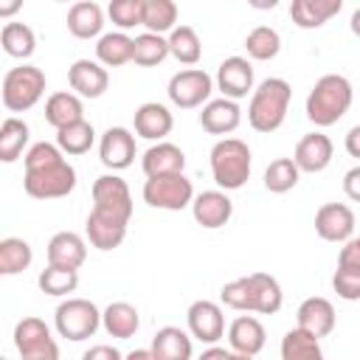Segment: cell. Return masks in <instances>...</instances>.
I'll return each mask as SVG.
<instances>
[{"mask_svg":"<svg viewBox=\"0 0 360 360\" xmlns=\"http://www.w3.org/2000/svg\"><path fill=\"white\" fill-rule=\"evenodd\" d=\"M110 20L118 25V31H129L135 25H141V14H143V0H112L107 6Z\"/></svg>","mask_w":360,"mask_h":360,"instance_id":"43","label":"cell"},{"mask_svg":"<svg viewBox=\"0 0 360 360\" xmlns=\"http://www.w3.org/2000/svg\"><path fill=\"white\" fill-rule=\"evenodd\" d=\"M84 233H87V242L96 248V250H112L124 242L127 236V225L124 222H115L110 217H101L96 211L87 214V222H84Z\"/></svg>","mask_w":360,"mask_h":360,"instance_id":"30","label":"cell"},{"mask_svg":"<svg viewBox=\"0 0 360 360\" xmlns=\"http://www.w3.org/2000/svg\"><path fill=\"white\" fill-rule=\"evenodd\" d=\"M82 118H84V104H82L79 96H73L68 90H59V93L48 96V101H45V121L53 129L70 127V124H76Z\"/></svg>","mask_w":360,"mask_h":360,"instance_id":"29","label":"cell"},{"mask_svg":"<svg viewBox=\"0 0 360 360\" xmlns=\"http://www.w3.org/2000/svg\"><path fill=\"white\" fill-rule=\"evenodd\" d=\"M37 284L45 295H53V298H62V295H70L76 292L79 287V273L76 270H65V267H45L39 276H37Z\"/></svg>","mask_w":360,"mask_h":360,"instance_id":"42","label":"cell"},{"mask_svg":"<svg viewBox=\"0 0 360 360\" xmlns=\"http://www.w3.org/2000/svg\"><path fill=\"white\" fill-rule=\"evenodd\" d=\"M22 163H25L22 188L34 200H62L76 188V169L65 160L56 143L48 141L31 143Z\"/></svg>","mask_w":360,"mask_h":360,"instance_id":"1","label":"cell"},{"mask_svg":"<svg viewBox=\"0 0 360 360\" xmlns=\"http://www.w3.org/2000/svg\"><path fill=\"white\" fill-rule=\"evenodd\" d=\"M169 56V45H166V37H158V34H138L132 37V62L141 65V68H155L160 65L163 59Z\"/></svg>","mask_w":360,"mask_h":360,"instance_id":"40","label":"cell"},{"mask_svg":"<svg viewBox=\"0 0 360 360\" xmlns=\"http://www.w3.org/2000/svg\"><path fill=\"white\" fill-rule=\"evenodd\" d=\"M340 8H343V0H292L290 17L298 28L312 31L326 25L335 14H340Z\"/></svg>","mask_w":360,"mask_h":360,"instance_id":"26","label":"cell"},{"mask_svg":"<svg viewBox=\"0 0 360 360\" xmlns=\"http://www.w3.org/2000/svg\"><path fill=\"white\" fill-rule=\"evenodd\" d=\"M132 124H135V135H138V138H146V141L158 143V141H163V138L172 132L174 115L169 112L166 104L146 101V104H141V107L135 110V121H132Z\"/></svg>","mask_w":360,"mask_h":360,"instance_id":"23","label":"cell"},{"mask_svg":"<svg viewBox=\"0 0 360 360\" xmlns=\"http://www.w3.org/2000/svg\"><path fill=\"white\" fill-rule=\"evenodd\" d=\"M0 48L14 59H28L37 51V37L25 22H6L0 31Z\"/></svg>","mask_w":360,"mask_h":360,"instance_id":"35","label":"cell"},{"mask_svg":"<svg viewBox=\"0 0 360 360\" xmlns=\"http://www.w3.org/2000/svg\"><path fill=\"white\" fill-rule=\"evenodd\" d=\"M22 8V0H0V20H11Z\"/></svg>","mask_w":360,"mask_h":360,"instance_id":"50","label":"cell"},{"mask_svg":"<svg viewBox=\"0 0 360 360\" xmlns=\"http://www.w3.org/2000/svg\"><path fill=\"white\" fill-rule=\"evenodd\" d=\"M211 90H214V79L202 68H186L169 79L166 96L174 107L194 110V107H202L205 101H211Z\"/></svg>","mask_w":360,"mask_h":360,"instance_id":"10","label":"cell"},{"mask_svg":"<svg viewBox=\"0 0 360 360\" xmlns=\"http://www.w3.org/2000/svg\"><path fill=\"white\" fill-rule=\"evenodd\" d=\"M141 169L146 177H166V174H183L186 169V152L169 141H158L152 143L143 158H141Z\"/></svg>","mask_w":360,"mask_h":360,"instance_id":"21","label":"cell"},{"mask_svg":"<svg viewBox=\"0 0 360 360\" xmlns=\"http://www.w3.org/2000/svg\"><path fill=\"white\" fill-rule=\"evenodd\" d=\"M346 152L352 158H360V127H352L346 132Z\"/></svg>","mask_w":360,"mask_h":360,"instance_id":"49","label":"cell"},{"mask_svg":"<svg viewBox=\"0 0 360 360\" xmlns=\"http://www.w3.org/2000/svg\"><path fill=\"white\" fill-rule=\"evenodd\" d=\"M217 90L222 98L239 101L248 93H253V65L245 56H228L217 68Z\"/></svg>","mask_w":360,"mask_h":360,"instance_id":"14","label":"cell"},{"mask_svg":"<svg viewBox=\"0 0 360 360\" xmlns=\"http://www.w3.org/2000/svg\"><path fill=\"white\" fill-rule=\"evenodd\" d=\"M101 326L110 338H118V340H127L138 332L141 326V315L138 309L129 304V301H112L107 304V309L101 312Z\"/></svg>","mask_w":360,"mask_h":360,"instance_id":"28","label":"cell"},{"mask_svg":"<svg viewBox=\"0 0 360 360\" xmlns=\"http://www.w3.org/2000/svg\"><path fill=\"white\" fill-rule=\"evenodd\" d=\"M228 360H253V357H248V354H233V352H231V357H228Z\"/></svg>","mask_w":360,"mask_h":360,"instance_id":"53","label":"cell"},{"mask_svg":"<svg viewBox=\"0 0 360 360\" xmlns=\"http://www.w3.org/2000/svg\"><path fill=\"white\" fill-rule=\"evenodd\" d=\"M124 360H155L149 349H132L129 354H124Z\"/></svg>","mask_w":360,"mask_h":360,"instance_id":"52","label":"cell"},{"mask_svg":"<svg viewBox=\"0 0 360 360\" xmlns=\"http://www.w3.org/2000/svg\"><path fill=\"white\" fill-rule=\"evenodd\" d=\"M53 326L59 338H68L73 343L87 340L101 326V309L87 298H65L53 312Z\"/></svg>","mask_w":360,"mask_h":360,"instance_id":"6","label":"cell"},{"mask_svg":"<svg viewBox=\"0 0 360 360\" xmlns=\"http://www.w3.org/2000/svg\"><path fill=\"white\" fill-rule=\"evenodd\" d=\"M186 323H188V335L197 338L200 343H208V346H217V340L225 335L222 307L217 301H208V298H200L188 307Z\"/></svg>","mask_w":360,"mask_h":360,"instance_id":"11","label":"cell"},{"mask_svg":"<svg viewBox=\"0 0 360 360\" xmlns=\"http://www.w3.org/2000/svg\"><path fill=\"white\" fill-rule=\"evenodd\" d=\"M245 51L250 59L256 62H267V59H276L278 51H281V37L276 28L270 25H256L248 37H245Z\"/></svg>","mask_w":360,"mask_h":360,"instance_id":"39","label":"cell"},{"mask_svg":"<svg viewBox=\"0 0 360 360\" xmlns=\"http://www.w3.org/2000/svg\"><path fill=\"white\" fill-rule=\"evenodd\" d=\"M149 352L155 360H191V354H194L191 335L180 326H163L155 332Z\"/></svg>","mask_w":360,"mask_h":360,"instance_id":"25","label":"cell"},{"mask_svg":"<svg viewBox=\"0 0 360 360\" xmlns=\"http://www.w3.org/2000/svg\"><path fill=\"white\" fill-rule=\"evenodd\" d=\"M228 357H231L228 349H222V346H208L197 360H228Z\"/></svg>","mask_w":360,"mask_h":360,"instance_id":"51","label":"cell"},{"mask_svg":"<svg viewBox=\"0 0 360 360\" xmlns=\"http://www.w3.org/2000/svg\"><path fill=\"white\" fill-rule=\"evenodd\" d=\"M338 267L343 270H360V239H346L338 253Z\"/></svg>","mask_w":360,"mask_h":360,"instance_id":"46","label":"cell"},{"mask_svg":"<svg viewBox=\"0 0 360 360\" xmlns=\"http://www.w3.org/2000/svg\"><path fill=\"white\" fill-rule=\"evenodd\" d=\"M211 177L219 186V191H236L250 180V166H253V155L250 146L239 138H219L211 146Z\"/></svg>","mask_w":360,"mask_h":360,"instance_id":"4","label":"cell"},{"mask_svg":"<svg viewBox=\"0 0 360 360\" xmlns=\"http://www.w3.org/2000/svg\"><path fill=\"white\" fill-rule=\"evenodd\" d=\"M96 62L101 68H121L132 62V37H127L124 31L101 34L96 42Z\"/></svg>","mask_w":360,"mask_h":360,"instance_id":"31","label":"cell"},{"mask_svg":"<svg viewBox=\"0 0 360 360\" xmlns=\"http://www.w3.org/2000/svg\"><path fill=\"white\" fill-rule=\"evenodd\" d=\"M82 360H124V354L110 343H98V346H90L82 354Z\"/></svg>","mask_w":360,"mask_h":360,"instance_id":"47","label":"cell"},{"mask_svg":"<svg viewBox=\"0 0 360 360\" xmlns=\"http://www.w3.org/2000/svg\"><path fill=\"white\" fill-rule=\"evenodd\" d=\"M352 101H354L352 82L340 73H326L312 84L304 110L315 127H332L349 112Z\"/></svg>","mask_w":360,"mask_h":360,"instance_id":"2","label":"cell"},{"mask_svg":"<svg viewBox=\"0 0 360 360\" xmlns=\"http://www.w3.org/2000/svg\"><path fill=\"white\" fill-rule=\"evenodd\" d=\"M169 56H174L180 65H197L202 56V42L191 25H174L166 37Z\"/></svg>","mask_w":360,"mask_h":360,"instance_id":"33","label":"cell"},{"mask_svg":"<svg viewBox=\"0 0 360 360\" xmlns=\"http://www.w3.org/2000/svg\"><path fill=\"white\" fill-rule=\"evenodd\" d=\"M354 211L346 202H323L315 211V233L323 242H338L343 245L346 239L354 236Z\"/></svg>","mask_w":360,"mask_h":360,"instance_id":"12","label":"cell"},{"mask_svg":"<svg viewBox=\"0 0 360 360\" xmlns=\"http://www.w3.org/2000/svg\"><path fill=\"white\" fill-rule=\"evenodd\" d=\"M93 211L101 217H110L115 222L129 225L132 219V191L124 177L118 174H101L93 183Z\"/></svg>","mask_w":360,"mask_h":360,"instance_id":"7","label":"cell"},{"mask_svg":"<svg viewBox=\"0 0 360 360\" xmlns=\"http://www.w3.org/2000/svg\"><path fill=\"white\" fill-rule=\"evenodd\" d=\"M264 340H267V332H264V323L256 315L245 312V315L233 318L231 326H228V343H231L233 354L256 357L264 349Z\"/></svg>","mask_w":360,"mask_h":360,"instance_id":"20","label":"cell"},{"mask_svg":"<svg viewBox=\"0 0 360 360\" xmlns=\"http://www.w3.org/2000/svg\"><path fill=\"white\" fill-rule=\"evenodd\" d=\"M343 191L352 202L360 200V166H352L346 174H343Z\"/></svg>","mask_w":360,"mask_h":360,"instance_id":"48","label":"cell"},{"mask_svg":"<svg viewBox=\"0 0 360 360\" xmlns=\"http://www.w3.org/2000/svg\"><path fill=\"white\" fill-rule=\"evenodd\" d=\"M68 84L79 98H98L110 87V73L96 59H76L68 68Z\"/></svg>","mask_w":360,"mask_h":360,"instance_id":"17","label":"cell"},{"mask_svg":"<svg viewBox=\"0 0 360 360\" xmlns=\"http://www.w3.org/2000/svg\"><path fill=\"white\" fill-rule=\"evenodd\" d=\"M28 138H31V132H28V124L22 118L11 115V118L0 121V160L3 163L20 160V155L28 146Z\"/></svg>","mask_w":360,"mask_h":360,"instance_id":"32","label":"cell"},{"mask_svg":"<svg viewBox=\"0 0 360 360\" xmlns=\"http://www.w3.org/2000/svg\"><path fill=\"white\" fill-rule=\"evenodd\" d=\"M135 155H138L135 135L127 127H110L98 138V158L107 169H112V174L121 169H129L135 163Z\"/></svg>","mask_w":360,"mask_h":360,"instance_id":"13","label":"cell"},{"mask_svg":"<svg viewBox=\"0 0 360 360\" xmlns=\"http://www.w3.org/2000/svg\"><path fill=\"white\" fill-rule=\"evenodd\" d=\"M242 124V110L231 98H211L202 104L200 127L211 135H231Z\"/></svg>","mask_w":360,"mask_h":360,"instance_id":"24","label":"cell"},{"mask_svg":"<svg viewBox=\"0 0 360 360\" xmlns=\"http://www.w3.org/2000/svg\"><path fill=\"white\" fill-rule=\"evenodd\" d=\"M87 259V242L73 233V231H59L48 242V264L51 267H65V270H79Z\"/></svg>","mask_w":360,"mask_h":360,"instance_id":"22","label":"cell"},{"mask_svg":"<svg viewBox=\"0 0 360 360\" xmlns=\"http://www.w3.org/2000/svg\"><path fill=\"white\" fill-rule=\"evenodd\" d=\"M31 259H34V250L25 239H20V236L0 239V276H17V273L28 270Z\"/></svg>","mask_w":360,"mask_h":360,"instance_id":"37","label":"cell"},{"mask_svg":"<svg viewBox=\"0 0 360 360\" xmlns=\"http://www.w3.org/2000/svg\"><path fill=\"white\" fill-rule=\"evenodd\" d=\"M143 202L160 211H183L194 200V186L186 174H166V177H146L143 183Z\"/></svg>","mask_w":360,"mask_h":360,"instance_id":"8","label":"cell"},{"mask_svg":"<svg viewBox=\"0 0 360 360\" xmlns=\"http://www.w3.org/2000/svg\"><path fill=\"white\" fill-rule=\"evenodd\" d=\"M14 346L22 360H59V346L42 318L25 315L14 323Z\"/></svg>","mask_w":360,"mask_h":360,"instance_id":"9","label":"cell"},{"mask_svg":"<svg viewBox=\"0 0 360 360\" xmlns=\"http://www.w3.org/2000/svg\"><path fill=\"white\" fill-rule=\"evenodd\" d=\"M177 22V3L172 0H143V14H141V25L146 28V34H169Z\"/></svg>","mask_w":360,"mask_h":360,"instance_id":"34","label":"cell"},{"mask_svg":"<svg viewBox=\"0 0 360 360\" xmlns=\"http://www.w3.org/2000/svg\"><path fill=\"white\" fill-rule=\"evenodd\" d=\"M281 360H323L321 340L301 329H290L281 338Z\"/></svg>","mask_w":360,"mask_h":360,"instance_id":"38","label":"cell"},{"mask_svg":"<svg viewBox=\"0 0 360 360\" xmlns=\"http://www.w3.org/2000/svg\"><path fill=\"white\" fill-rule=\"evenodd\" d=\"M104 28V8L93 0H79L68 8V31L76 39H93L101 37Z\"/></svg>","mask_w":360,"mask_h":360,"instance_id":"27","label":"cell"},{"mask_svg":"<svg viewBox=\"0 0 360 360\" xmlns=\"http://www.w3.org/2000/svg\"><path fill=\"white\" fill-rule=\"evenodd\" d=\"M245 287H248V312H259V315H276L284 304V292L278 278H273L270 273H250L242 276Z\"/></svg>","mask_w":360,"mask_h":360,"instance_id":"15","label":"cell"},{"mask_svg":"<svg viewBox=\"0 0 360 360\" xmlns=\"http://www.w3.org/2000/svg\"><path fill=\"white\" fill-rule=\"evenodd\" d=\"M332 155H335V146H332L329 135H323V132H307V135L295 143L292 163H295L298 172L318 174V172H323V169L332 163Z\"/></svg>","mask_w":360,"mask_h":360,"instance_id":"18","label":"cell"},{"mask_svg":"<svg viewBox=\"0 0 360 360\" xmlns=\"http://www.w3.org/2000/svg\"><path fill=\"white\" fill-rule=\"evenodd\" d=\"M332 287L343 301H357L360 298V270H343L338 267L332 276Z\"/></svg>","mask_w":360,"mask_h":360,"instance_id":"44","label":"cell"},{"mask_svg":"<svg viewBox=\"0 0 360 360\" xmlns=\"http://www.w3.org/2000/svg\"><path fill=\"white\" fill-rule=\"evenodd\" d=\"M45 96V73L37 65H17L3 79V107L8 112H25Z\"/></svg>","mask_w":360,"mask_h":360,"instance_id":"5","label":"cell"},{"mask_svg":"<svg viewBox=\"0 0 360 360\" xmlns=\"http://www.w3.org/2000/svg\"><path fill=\"white\" fill-rule=\"evenodd\" d=\"M0 360H8V357H3V354H0Z\"/></svg>","mask_w":360,"mask_h":360,"instance_id":"54","label":"cell"},{"mask_svg":"<svg viewBox=\"0 0 360 360\" xmlns=\"http://www.w3.org/2000/svg\"><path fill=\"white\" fill-rule=\"evenodd\" d=\"M191 214H194V222L208 228V231H217L222 225H228V219L233 217V202L225 191L219 188H208L202 194H194L191 200Z\"/></svg>","mask_w":360,"mask_h":360,"instance_id":"19","label":"cell"},{"mask_svg":"<svg viewBox=\"0 0 360 360\" xmlns=\"http://www.w3.org/2000/svg\"><path fill=\"white\" fill-rule=\"evenodd\" d=\"M219 301L236 312H248V287H245V278H233L228 284H222L219 290Z\"/></svg>","mask_w":360,"mask_h":360,"instance_id":"45","label":"cell"},{"mask_svg":"<svg viewBox=\"0 0 360 360\" xmlns=\"http://www.w3.org/2000/svg\"><path fill=\"white\" fill-rule=\"evenodd\" d=\"M290 98H292V87L287 79L270 76L264 79L259 87H253L250 93V104H248V124L256 132H276L290 110Z\"/></svg>","mask_w":360,"mask_h":360,"instance_id":"3","label":"cell"},{"mask_svg":"<svg viewBox=\"0 0 360 360\" xmlns=\"http://www.w3.org/2000/svg\"><path fill=\"white\" fill-rule=\"evenodd\" d=\"M298 177H301V172L295 169L292 158H276L264 169V188L270 194H287L298 186Z\"/></svg>","mask_w":360,"mask_h":360,"instance_id":"41","label":"cell"},{"mask_svg":"<svg viewBox=\"0 0 360 360\" xmlns=\"http://www.w3.org/2000/svg\"><path fill=\"white\" fill-rule=\"evenodd\" d=\"M93 141H96V129H93V124L87 118L56 129V149L62 155H84V152H90Z\"/></svg>","mask_w":360,"mask_h":360,"instance_id":"36","label":"cell"},{"mask_svg":"<svg viewBox=\"0 0 360 360\" xmlns=\"http://www.w3.org/2000/svg\"><path fill=\"white\" fill-rule=\"evenodd\" d=\"M338 323V315H335V307L329 298L323 295H312V298H304L298 312H295V329L312 335V338H326Z\"/></svg>","mask_w":360,"mask_h":360,"instance_id":"16","label":"cell"}]
</instances>
